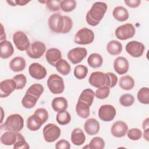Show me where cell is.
I'll use <instances>...</instances> for the list:
<instances>
[{
	"label": "cell",
	"instance_id": "cell-52",
	"mask_svg": "<svg viewBox=\"0 0 149 149\" xmlns=\"http://www.w3.org/2000/svg\"><path fill=\"white\" fill-rule=\"evenodd\" d=\"M149 129L147 128V129H146L144 130V133H143V138L147 141H149V138H148V136H149Z\"/></svg>",
	"mask_w": 149,
	"mask_h": 149
},
{
	"label": "cell",
	"instance_id": "cell-42",
	"mask_svg": "<svg viewBox=\"0 0 149 149\" xmlns=\"http://www.w3.org/2000/svg\"><path fill=\"white\" fill-rule=\"evenodd\" d=\"M110 93V88L107 86H103L98 88L95 91V96L100 100H104L107 98Z\"/></svg>",
	"mask_w": 149,
	"mask_h": 149
},
{
	"label": "cell",
	"instance_id": "cell-8",
	"mask_svg": "<svg viewBox=\"0 0 149 149\" xmlns=\"http://www.w3.org/2000/svg\"><path fill=\"white\" fill-rule=\"evenodd\" d=\"M12 39L17 49L21 51H27L30 45L28 37L22 31H17L14 33Z\"/></svg>",
	"mask_w": 149,
	"mask_h": 149
},
{
	"label": "cell",
	"instance_id": "cell-22",
	"mask_svg": "<svg viewBox=\"0 0 149 149\" xmlns=\"http://www.w3.org/2000/svg\"><path fill=\"white\" fill-rule=\"evenodd\" d=\"M71 141L76 146H81L86 141V136L80 128L74 129L71 133Z\"/></svg>",
	"mask_w": 149,
	"mask_h": 149
},
{
	"label": "cell",
	"instance_id": "cell-29",
	"mask_svg": "<svg viewBox=\"0 0 149 149\" xmlns=\"http://www.w3.org/2000/svg\"><path fill=\"white\" fill-rule=\"evenodd\" d=\"M76 112L79 116L86 119L90 115V107L86 103L78 100L76 105Z\"/></svg>",
	"mask_w": 149,
	"mask_h": 149
},
{
	"label": "cell",
	"instance_id": "cell-36",
	"mask_svg": "<svg viewBox=\"0 0 149 149\" xmlns=\"http://www.w3.org/2000/svg\"><path fill=\"white\" fill-rule=\"evenodd\" d=\"M56 122L61 125H65L68 124L71 120L70 114L66 110L58 112L56 116Z\"/></svg>",
	"mask_w": 149,
	"mask_h": 149
},
{
	"label": "cell",
	"instance_id": "cell-23",
	"mask_svg": "<svg viewBox=\"0 0 149 149\" xmlns=\"http://www.w3.org/2000/svg\"><path fill=\"white\" fill-rule=\"evenodd\" d=\"M51 106L52 109L57 112L66 111L68 107L67 100L63 97H58L53 99Z\"/></svg>",
	"mask_w": 149,
	"mask_h": 149
},
{
	"label": "cell",
	"instance_id": "cell-35",
	"mask_svg": "<svg viewBox=\"0 0 149 149\" xmlns=\"http://www.w3.org/2000/svg\"><path fill=\"white\" fill-rule=\"evenodd\" d=\"M138 101L143 104H149V89L147 87L141 88L137 94Z\"/></svg>",
	"mask_w": 149,
	"mask_h": 149
},
{
	"label": "cell",
	"instance_id": "cell-49",
	"mask_svg": "<svg viewBox=\"0 0 149 149\" xmlns=\"http://www.w3.org/2000/svg\"><path fill=\"white\" fill-rule=\"evenodd\" d=\"M55 147L56 149H69L70 148V144L68 141L65 139H61L55 144Z\"/></svg>",
	"mask_w": 149,
	"mask_h": 149
},
{
	"label": "cell",
	"instance_id": "cell-25",
	"mask_svg": "<svg viewBox=\"0 0 149 149\" xmlns=\"http://www.w3.org/2000/svg\"><path fill=\"white\" fill-rule=\"evenodd\" d=\"M17 139V132L7 131L1 136V142L5 146L13 145Z\"/></svg>",
	"mask_w": 149,
	"mask_h": 149
},
{
	"label": "cell",
	"instance_id": "cell-3",
	"mask_svg": "<svg viewBox=\"0 0 149 149\" xmlns=\"http://www.w3.org/2000/svg\"><path fill=\"white\" fill-rule=\"evenodd\" d=\"M47 83L50 92L54 94H59L64 91L65 84L63 79L55 73H53L49 76Z\"/></svg>",
	"mask_w": 149,
	"mask_h": 149
},
{
	"label": "cell",
	"instance_id": "cell-44",
	"mask_svg": "<svg viewBox=\"0 0 149 149\" xmlns=\"http://www.w3.org/2000/svg\"><path fill=\"white\" fill-rule=\"evenodd\" d=\"M127 135L129 139L137 141L141 138L142 132L138 128H132L127 130Z\"/></svg>",
	"mask_w": 149,
	"mask_h": 149
},
{
	"label": "cell",
	"instance_id": "cell-43",
	"mask_svg": "<svg viewBox=\"0 0 149 149\" xmlns=\"http://www.w3.org/2000/svg\"><path fill=\"white\" fill-rule=\"evenodd\" d=\"M14 148H22V149H28L30 148L29 144L26 142L24 137L22 134L17 132V139L16 143L13 144Z\"/></svg>",
	"mask_w": 149,
	"mask_h": 149
},
{
	"label": "cell",
	"instance_id": "cell-2",
	"mask_svg": "<svg viewBox=\"0 0 149 149\" xmlns=\"http://www.w3.org/2000/svg\"><path fill=\"white\" fill-rule=\"evenodd\" d=\"M2 126L8 131L19 132L24 126V119L18 113L11 114L8 116Z\"/></svg>",
	"mask_w": 149,
	"mask_h": 149
},
{
	"label": "cell",
	"instance_id": "cell-19",
	"mask_svg": "<svg viewBox=\"0 0 149 149\" xmlns=\"http://www.w3.org/2000/svg\"><path fill=\"white\" fill-rule=\"evenodd\" d=\"M100 125L95 118H89L84 123V129L86 133L90 136L95 135L100 130Z\"/></svg>",
	"mask_w": 149,
	"mask_h": 149
},
{
	"label": "cell",
	"instance_id": "cell-46",
	"mask_svg": "<svg viewBox=\"0 0 149 149\" xmlns=\"http://www.w3.org/2000/svg\"><path fill=\"white\" fill-rule=\"evenodd\" d=\"M34 115L37 116L42 121V123L44 124L47 122V120L48 119V112L45 108H38L37 109L34 113Z\"/></svg>",
	"mask_w": 149,
	"mask_h": 149
},
{
	"label": "cell",
	"instance_id": "cell-13",
	"mask_svg": "<svg viewBox=\"0 0 149 149\" xmlns=\"http://www.w3.org/2000/svg\"><path fill=\"white\" fill-rule=\"evenodd\" d=\"M88 82L91 86L96 88L106 86L107 83V73L100 71L92 72L88 78Z\"/></svg>",
	"mask_w": 149,
	"mask_h": 149
},
{
	"label": "cell",
	"instance_id": "cell-11",
	"mask_svg": "<svg viewBox=\"0 0 149 149\" xmlns=\"http://www.w3.org/2000/svg\"><path fill=\"white\" fill-rule=\"evenodd\" d=\"M87 51L85 48L76 47L70 49L67 54L68 59L73 64L81 62L87 56Z\"/></svg>",
	"mask_w": 149,
	"mask_h": 149
},
{
	"label": "cell",
	"instance_id": "cell-48",
	"mask_svg": "<svg viewBox=\"0 0 149 149\" xmlns=\"http://www.w3.org/2000/svg\"><path fill=\"white\" fill-rule=\"evenodd\" d=\"M63 17L64 19V27L62 33L66 34L72 30L73 27V21L71 18L68 16L63 15Z\"/></svg>",
	"mask_w": 149,
	"mask_h": 149
},
{
	"label": "cell",
	"instance_id": "cell-5",
	"mask_svg": "<svg viewBox=\"0 0 149 149\" xmlns=\"http://www.w3.org/2000/svg\"><path fill=\"white\" fill-rule=\"evenodd\" d=\"M44 139L48 143L56 141L61 136V129L54 123H48L44 126L42 130Z\"/></svg>",
	"mask_w": 149,
	"mask_h": 149
},
{
	"label": "cell",
	"instance_id": "cell-14",
	"mask_svg": "<svg viewBox=\"0 0 149 149\" xmlns=\"http://www.w3.org/2000/svg\"><path fill=\"white\" fill-rule=\"evenodd\" d=\"M29 73L31 77L37 80H41L45 77L47 71L45 68L42 65L37 62H34L29 66Z\"/></svg>",
	"mask_w": 149,
	"mask_h": 149
},
{
	"label": "cell",
	"instance_id": "cell-41",
	"mask_svg": "<svg viewBox=\"0 0 149 149\" xmlns=\"http://www.w3.org/2000/svg\"><path fill=\"white\" fill-rule=\"evenodd\" d=\"M119 102L123 107H130L134 102V97L130 94H123L119 98Z\"/></svg>",
	"mask_w": 149,
	"mask_h": 149
},
{
	"label": "cell",
	"instance_id": "cell-18",
	"mask_svg": "<svg viewBox=\"0 0 149 149\" xmlns=\"http://www.w3.org/2000/svg\"><path fill=\"white\" fill-rule=\"evenodd\" d=\"M45 59L49 64L55 66L56 63L62 59L61 52L58 48H49L46 51Z\"/></svg>",
	"mask_w": 149,
	"mask_h": 149
},
{
	"label": "cell",
	"instance_id": "cell-54",
	"mask_svg": "<svg viewBox=\"0 0 149 149\" xmlns=\"http://www.w3.org/2000/svg\"><path fill=\"white\" fill-rule=\"evenodd\" d=\"M1 41H2L3 40V35H4L5 37L6 36V34H5V32L4 31V29H3V25L2 24H1Z\"/></svg>",
	"mask_w": 149,
	"mask_h": 149
},
{
	"label": "cell",
	"instance_id": "cell-53",
	"mask_svg": "<svg viewBox=\"0 0 149 149\" xmlns=\"http://www.w3.org/2000/svg\"><path fill=\"white\" fill-rule=\"evenodd\" d=\"M149 126V121H148V118H147L145 120H144L143 122V129L144 130L148 128Z\"/></svg>",
	"mask_w": 149,
	"mask_h": 149
},
{
	"label": "cell",
	"instance_id": "cell-31",
	"mask_svg": "<svg viewBox=\"0 0 149 149\" xmlns=\"http://www.w3.org/2000/svg\"><path fill=\"white\" fill-rule=\"evenodd\" d=\"M87 63L88 65L93 68H98L102 65L103 58L100 54L93 53L88 56Z\"/></svg>",
	"mask_w": 149,
	"mask_h": 149
},
{
	"label": "cell",
	"instance_id": "cell-32",
	"mask_svg": "<svg viewBox=\"0 0 149 149\" xmlns=\"http://www.w3.org/2000/svg\"><path fill=\"white\" fill-rule=\"evenodd\" d=\"M44 90V88L42 85L39 83H35L29 87L27 90L26 94L31 95L38 100L40 97L43 93Z\"/></svg>",
	"mask_w": 149,
	"mask_h": 149
},
{
	"label": "cell",
	"instance_id": "cell-17",
	"mask_svg": "<svg viewBox=\"0 0 149 149\" xmlns=\"http://www.w3.org/2000/svg\"><path fill=\"white\" fill-rule=\"evenodd\" d=\"M113 68L119 74H125L129 68V61L123 56H118L114 61Z\"/></svg>",
	"mask_w": 149,
	"mask_h": 149
},
{
	"label": "cell",
	"instance_id": "cell-9",
	"mask_svg": "<svg viewBox=\"0 0 149 149\" xmlns=\"http://www.w3.org/2000/svg\"><path fill=\"white\" fill-rule=\"evenodd\" d=\"M46 51V47L41 41H35L31 43L26 51L27 55L33 59L41 58Z\"/></svg>",
	"mask_w": 149,
	"mask_h": 149
},
{
	"label": "cell",
	"instance_id": "cell-20",
	"mask_svg": "<svg viewBox=\"0 0 149 149\" xmlns=\"http://www.w3.org/2000/svg\"><path fill=\"white\" fill-rule=\"evenodd\" d=\"M14 53V48L12 43L8 40H3L0 42V57L8 59Z\"/></svg>",
	"mask_w": 149,
	"mask_h": 149
},
{
	"label": "cell",
	"instance_id": "cell-45",
	"mask_svg": "<svg viewBox=\"0 0 149 149\" xmlns=\"http://www.w3.org/2000/svg\"><path fill=\"white\" fill-rule=\"evenodd\" d=\"M61 1L59 0H48L45 1L46 6L48 9L52 12L58 11L60 8V3Z\"/></svg>",
	"mask_w": 149,
	"mask_h": 149
},
{
	"label": "cell",
	"instance_id": "cell-24",
	"mask_svg": "<svg viewBox=\"0 0 149 149\" xmlns=\"http://www.w3.org/2000/svg\"><path fill=\"white\" fill-rule=\"evenodd\" d=\"M113 17L119 22H124L128 19L129 14L128 10L122 6H116L112 11Z\"/></svg>",
	"mask_w": 149,
	"mask_h": 149
},
{
	"label": "cell",
	"instance_id": "cell-33",
	"mask_svg": "<svg viewBox=\"0 0 149 149\" xmlns=\"http://www.w3.org/2000/svg\"><path fill=\"white\" fill-rule=\"evenodd\" d=\"M55 68L57 71L62 75H68L71 70V67L69 63L63 59H61L56 64Z\"/></svg>",
	"mask_w": 149,
	"mask_h": 149
},
{
	"label": "cell",
	"instance_id": "cell-28",
	"mask_svg": "<svg viewBox=\"0 0 149 149\" xmlns=\"http://www.w3.org/2000/svg\"><path fill=\"white\" fill-rule=\"evenodd\" d=\"M107 51L111 55H119L122 51V45L116 40L110 41L107 45Z\"/></svg>",
	"mask_w": 149,
	"mask_h": 149
},
{
	"label": "cell",
	"instance_id": "cell-6",
	"mask_svg": "<svg viewBox=\"0 0 149 149\" xmlns=\"http://www.w3.org/2000/svg\"><path fill=\"white\" fill-rule=\"evenodd\" d=\"M136 33V29L132 23H125L118 27L115 31L116 38L120 40H126L132 38Z\"/></svg>",
	"mask_w": 149,
	"mask_h": 149
},
{
	"label": "cell",
	"instance_id": "cell-47",
	"mask_svg": "<svg viewBox=\"0 0 149 149\" xmlns=\"http://www.w3.org/2000/svg\"><path fill=\"white\" fill-rule=\"evenodd\" d=\"M106 73L107 75V83L106 86L109 88L114 87L117 84L118 77L112 72H107Z\"/></svg>",
	"mask_w": 149,
	"mask_h": 149
},
{
	"label": "cell",
	"instance_id": "cell-16",
	"mask_svg": "<svg viewBox=\"0 0 149 149\" xmlns=\"http://www.w3.org/2000/svg\"><path fill=\"white\" fill-rule=\"evenodd\" d=\"M128 130L127 125L122 120H118L113 123L111 128L112 135L115 137H124Z\"/></svg>",
	"mask_w": 149,
	"mask_h": 149
},
{
	"label": "cell",
	"instance_id": "cell-27",
	"mask_svg": "<svg viewBox=\"0 0 149 149\" xmlns=\"http://www.w3.org/2000/svg\"><path fill=\"white\" fill-rule=\"evenodd\" d=\"M27 127L31 131H37L43 125L41 119L36 115H30L27 120Z\"/></svg>",
	"mask_w": 149,
	"mask_h": 149
},
{
	"label": "cell",
	"instance_id": "cell-37",
	"mask_svg": "<svg viewBox=\"0 0 149 149\" xmlns=\"http://www.w3.org/2000/svg\"><path fill=\"white\" fill-rule=\"evenodd\" d=\"M88 73V68L87 66L83 65H77L73 71L74 76L76 78L81 80L84 79L87 74Z\"/></svg>",
	"mask_w": 149,
	"mask_h": 149
},
{
	"label": "cell",
	"instance_id": "cell-38",
	"mask_svg": "<svg viewBox=\"0 0 149 149\" xmlns=\"http://www.w3.org/2000/svg\"><path fill=\"white\" fill-rule=\"evenodd\" d=\"M76 7V2L74 0H63L61 1L60 8L65 12H70L73 10Z\"/></svg>",
	"mask_w": 149,
	"mask_h": 149
},
{
	"label": "cell",
	"instance_id": "cell-40",
	"mask_svg": "<svg viewBox=\"0 0 149 149\" xmlns=\"http://www.w3.org/2000/svg\"><path fill=\"white\" fill-rule=\"evenodd\" d=\"M16 85V90H22L26 85L27 79L24 74L21 73L15 75L12 79Z\"/></svg>",
	"mask_w": 149,
	"mask_h": 149
},
{
	"label": "cell",
	"instance_id": "cell-50",
	"mask_svg": "<svg viewBox=\"0 0 149 149\" xmlns=\"http://www.w3.org/2000/svg\"><path fill=\"white\" fill-rule=\"evenodd\" d=\"M6 2L12 6H24L30 2V1H23V0H14V1H6Z\"/></svg>",
	"mask_w": 149,
	"mask_h": 149
},
{
	"label": "cell",
	"instance_id": "cell-15",
	"mask_svg": "<svg viewBox=\"0 0 149 149\" xmlns=\"http://www.w3.org/2000/svg\"><path fill=\"white\" fill-rule=\"evenodd\" d=\"M16 89V85L13 79H6L0 83V97L5 98Z\"/></svg>",
	"mask_w": 149,
	"mask_h": 149
},
{
	"label": "cell",
	"instance_id": "cell-4",
	"mask_svg": "<svg viewBox=\"0 0 149 149\" xmlns=\"http://www.w3.org/2000/svg\"><path fill=\"white\" fill-rule=\"evenodd\" d=\"M94 40L93 31L87 27H83L77 31L74 36V42L79 45H87Z\"/></svg>",
	"mask_w": 149,
	"mask_h": 149
},
{
	"label": "cell",
	"instance_id": "cell-34",
	"mask_svg": "<svg viewBox=\"0 0 149 149\" xmlns=\"http://www.w3.org/2000/svg\"><path fill=\"white\" fill-rule=\"evenodd\" d=\"M38 101V99L34 96L26 94L24 96L22 99V106L27 109H31L33 108Z\"/></svg>",
	"mask_w": 149,
	"mask_h": 149
},
{
	"label": "cell",
	"instance_id": "cell-30",
	"mask_svg": "<svg viewBox=\"0 0 149 149\" xmlns=\"http://www.w3.org/2000/svg\"><path fill=\"white\" fill-rule=\"evenodd\" d=\"M119 85L121 88L125 90H130L134 86V80L129 75L122 76L119 80Z\"/></svg>",
	"mask_w": 149,
	"mask_h": 149
},
{
	"label": "cell",
	"instance_id": "cell-12",
	"mask_svg": "<svg viewBox=\"0 0 149 149\" xmlns=\"http://www.w3.org/2000/svg\"><path fill=\"white\" fill-rule=\"evenodd\" d=\"M116 112L115 107L109 104L101 105L98 110V116L104 122H111L115 117Z\"/></svg>",
	"mask_w": 149,
	"mask_h": 149
},
{
	"label": "cell",
	"instance_id": "cell-1",
	"mask_svg": "<svg viewBox=\"0 0 149 149\" xmlns=\"http://www.w3.org/2000/svg\"><path fill=\"white\" fill-rule=\"evenodd\" d=\"M108 6L103 2H95L91 9L87 12L86 20L87 23L91 26H97L104 17L107 10Z\"/></svg>",
	"mask_w": 149,
	"mask_h": 149
},
{
	"label": "cell",
	"instance_id": "cell-26",
	"mask_svg": "<svg viewBox=\"0 0 149 149\" xmlns=\"http://www.w3.org/2000/svg\"><path fill=\"white\" fill-rule=\"evenodd\" d=\"M94 96L95 93L93 90L90 88H86L82 91L78 100L86 103L87 105L90 107L93 102Z\"/></svg>",
	"mask_w": 149,
	"mask_h": 149
},
{
	"label": "cell",
	"instance_id": "cell-51",
	"mask_svg": "<svg viewBox=\"0 0 149 149\" xmlns=\"http://www.w3.org/2000/svg\"><path fill=\"white\" fill-rule=\"evenodd\" d=\"M125 3L129 7L132 8H137L141 3L140 0H125Z\"/></svg>",
	"mask_w": 149,
	"mask_h": 149
},
{
	"label": "cell",
	"instance_id": "cell-39",
	"mask_svg": "<svg viewBox=\"0 0 149 149\" xmlns=\"http://www.w3.org/2000/svg\"><path fill=\"white\" fill-rule=\"evenodd\" d=\"M105 141L100 137H95L90 141L88 148L90 149H103L105 147Z\"/></svg>",
	"mask_w": 149,
	"mask_h": 149
},
{
	"label": "cell",
	"instance_id": "cell-21",
	"mask_svg": "<svg viewBox=\"0 0 149 149\" xmlns=\"http://www.w3.org/2000/svg\"><path fill=\"white\" fill-rule=\"evenodd\" d=\"M26 66V62L24 58L22 56H16L13 58L10 63V69L15 72H19L23 70Z\"/></svg>",
	"mask_w": 149,
	"mask_h": 149
},
{
	"label": "cell",
	"instance_id": "cell-10",
	"mask_svg": "<svg viewBox=\"0 0 149 149\" xmlns=\"http://www.w3.org/2000/svg\"><path fill=\"white\" fill-rule=\"evenodd\" d=\"M126 52L132 57L139 58L141 57L144 51V45L137 41H131L129 42L125 47Z\"/></svg>",
	"mask_w": 149,
	"mask_h": 149
},
{
	"label": "cell",
	"instance_id": "cell-7",
	"mask_svg": "<svg viewBox=\"0 0 149 149\" xmlns=\"http://www.w3.org/2000/svg\"><path fill=\"white\" fill-rule=\"evenodd\" d=\"M48 26L50 30L56 33H62L64 27L63 16L59 13L51 15L48 19Z\"/></svg>",
	"mask_w": 149,
	"mask_h": 149
}]
</instances>
